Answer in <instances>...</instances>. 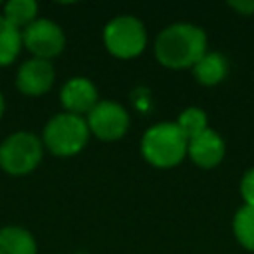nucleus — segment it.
Segmentation results:
<instances>
[{"label": "nucleus", "instance_id": "f257e3e1", "mask_svg": "<svg viewBox=\"0 0 254 254\" xmlns=\"http://www.w3.org/2000/svg\"><path fill=\"white\" fill-rule=\"evenodd\" d=\"M206 54V34L200 26L175 22L163 28L155 40V58L171 69L192 67Z\"/></svg>", "mask_w": 254, "mask_h": 254}, {"label": "nucleus", "instance_id": "f03ea898", "mask_svg": "<svg viewBox=\"0 0 254 254\" xmlns=\"http://www.w3.org/2000/svg\"><path fill=\"white\" fill-rule=\"evenodd\" d=\"M189 139L175 121H161L151 125L141 139V155L147 163L159 169L179 165L187 155Z\"/></svg>", "mask_w": 254, "mask_h": 254}, {"label": "nucleus", "instance_id": "7ed1b4c3", "mask_svg": "<svg viewBox=\"0 0 254 254\" xmlns=\"http://www.w3.org/2000/svg\"><path fill=\"white\" fill-rule=\"evenodd\" d=\"M89 129L85 117L73 115L67 111L56 113L42 131L44 149H48L56 157H71L77 155L89 139Z\"/></svg>", "mask_w": 254, "mask_h": 254}, {"label": "nucleus", "instance_id": "20e7f679", "mask_svg": "<svg viewBox=\"0 0 254 254\" xmlns=\"http://www.w3.org/2000/svg\"><path fill=\"white\" fill-rule=\"evenodd\" d=\"M44 157V143L30 131H16L0 143V167L8 175L24 177L32 173Z\"/></svg>", "mask_w": 254, "mask_h": 254}, {"label": "nucleus", "instance_id": "39448f33", "mask_svg": "<svg viewBox=\"0 0 254 254\" xmlns=\"http://www.w3.org/2000/svg\"><path fill=\"white\" fill-rule=\"evenodd\" d=\"M103 44L115 58H135L147 46L145 24L133 14H119L111 18L103 28Z\"/></svg>", "mask_w": 254, "mask_h": 254}, {"label": "nucleus", "instance_id": "423d86ee", "mask_svg": "<svg viewBox=\"0 0 254 254\" xmlns=\"http://www.w3.org/2000/svg\"><path fill=\"white\" fill-rule=\"evenodd\" d=\"M22 46L32 54V58L52 60L60 56L65 48V34L60 24L50 18H36L30 26L22 30Z\"/></svg>", "mask_w": 254, "mask_h": 254}, {"label": "nucleus", "instance_id": "0eeeda50", "mask_svg": "<svg viewBox=\"0 0 254 254\" xmlns=\"http://www.w3.org/2000/svg\"><path fill=\"white\" fill-rule=\"evenodd\" d=\"M87 129L101 141H117L129 129V113L127 109L111 99L97 101L95 107L85 117Z\"/></svg>", "mask_w": 254, "mask_h": 254}, {"label": "nucleus", "instance_id": "6e6552de", "mask_svg": "<svg viewBox=\"0 0 254 254\" xmlns=\"http://www.w3.org/2000/svg\"><path fill=\"white\" fill-rule=\"evenodd\" d=\"M54 79H56V69L52 62L42 58H30L22 62L16 71V87L24 95H32V97H38L50 91V87L54 85Z\"/></svg>", "mask_w": 254, "mask_h": 254}, {"label": "nucleus", "instance_id": "1a4fd4ad", "mask_svg": "<svg viewBox=\"0 0 254 254\" xmlns=\"http://www.w3.org/2000/svg\"><path fill=\"white\" fill-rule=\"evenodd\" d=\"M60 101L64 105V109L67 113H73V115H81L83 113L87 115L95 103L99 101V95H97V87L95 83L85 77V75H73L69 77L62 89H60Z\"/></svg>", "mask_w": 254, "mask_h": 254}, {"label": "nucleus", "instance_id": "9d476101", "mask_svg": "<svg viewBox=\"0 0 254 254\" xmlns=\"http://www.w3.org/2000/svg\"><path fill=\"white\" fill-rule=\"evenodd\" d=\"M187 155L198 167H204V169L216 167L224 157V141L216 131L206 129L189 141Z\"/></svg>", "mask_w": 254, "mask_h": 254}, {"label": "nucleus", "instance_id": "9b49d317", "mask_svg": "<svg viewBox=\"0 0 254 254\" xmlns=\"http://www.w3.org/2000/svg\"><path fill=\"white\" fill-rule=\"evenodd\" d=\"M0 254H38L34 234L14 224L0 228Z\"/></svg>", "mask_w": 254, "mask_h": 254}, {"label": "nucleus", "instance_id": "f8f14e48", "mask_svg": "<svg viewBox=\"0 0 254 254\" xmlns=\"http://www.w3.org/2000/svg\"><path fill=\"white\" fill-rule=\"evenodd\" d=\"M192 73L198 83L202 85H216L220 83L228 73V62L218 52H206L194 65Z\"/></svg>", "mask_w": 254, "mask_h": 254}, {"label": "nucleus", "instance_id": "ddd939ff", "mask_svg": "<svg viewBox=\"0 0 254 254\" xmlns=\"http://www.w3.org/2000/svg\"><path fill=\"white\" fill-rule=\"evenodd\" d=\"M38 10L40 8L36 0H8L2 6V16L22 32L38 18Z\"/></svg>", "mask_w": 254, "mask_h": 254}, {"label": "nucleus", "instance_id": "4468645a", "mask_svg": "<svg viewBox=\"0 0 254 254\" xmlns=\"http://www.w3.org/2000/svg\"><path fill=\"white\" fill-rule=\"evenodd\" d=\"M22 48V32L0 14V65H10Z\"/></svg>", "mask_w": 254, "mask_h": 254}, {"label": "nucleus", "instance_id": "2eb2a0df", "mask_svg": "<svg viewBox=\"0 0 254 254\" xmlns=\"http://www.w3.org/2000/svg\"><path fill=\"white\" fill-rule=\"evenodd\" d=\"M232 228H234L238 242L244 248L254 252V206H248V204L240 206L234 214Z\"/></svg>", "mask_w": 254, "mask_h": 254}, {"label": "nucleus", "instance_id": "dca6fc26", "mask_svg": "<svg viewBox=\"0 0 254 254\" xmlns=\"http://www.w3.org/2000/svg\"><path fill=\"white\" fill-rule=\"evenodd\" d=\"M175 123L179 125V129L185 133V137H187L189 141L208 129L206 113H204L200 107H187V109H183L181 115H179V119H177Z\"/></svg>", "mask_w": 254, "mask_h": 254}, {"label": "nucleus", "instance_id": "f3484780", "mask_svg": "<svg viewBox=\"0 0 254 254\" xmlns=\"http://www.w3.org/2000/svg\"><path fill=\"white\" fill-rule=\"evenodd\" d=\"M240 194L244 198V204L254 206V167L244 173L240 181Z\"/></svg>", "mask_w": 254, "mask_h": 254}, {"label": "nucleus", "instance_id": "a211bd4d", "mask_svg": "<svg viewBox=\"0 0 254 254\" xmlns=\"http://www.w3.org/2000/svg\"><path fill=\"white\" fill-rule=\"evenodd\" d=\"M228 6L230 8H234V10H238L240 14H246V16H250V14H254V0H246V2H228Z\"/></svg>", "mask_w": 254, "mask_h": 254}, {"label": "nucleus", "instance_id": "6ab92c4d", "mask_svg": "<svg viewBox=\"0 0 254 254\" xmlns=\"http://www.w3.org/2000/svg\"><path fill=\"white\" fill-rule=\"evenodd\" d=\"M4 109H6V101H4V95H2V91H0V117L4 115Z\"/></svg>", "mask_w": 254, "mask_h": 254}, {"label": "nucleus", "instance_id": "aec40b11", "mask_svg": "<svg viewBox=\"0 0 254 254\" xmlns=\"http://www.w3.org/2000/svg\"><path fill=\"white\" fill-rule=\"evenodd\" d=\"M73 254H89V252H73Z\"/></svg>", "mask_w": 254, "mask_h": 254}, {"label": "nucleus", "instance_id": "412c9836", "mask_svg": "<svg viewBox=\"0 0 254 254\" xmlns=\"http://www.w3.org/2000/svg\"><path fill=\"white\" fill-rule=\"evenodd\" d=\"M0 6H2V2H0Z\"/></svg>", "mask_w": 254, "mask_h": 254}]
</instances>
